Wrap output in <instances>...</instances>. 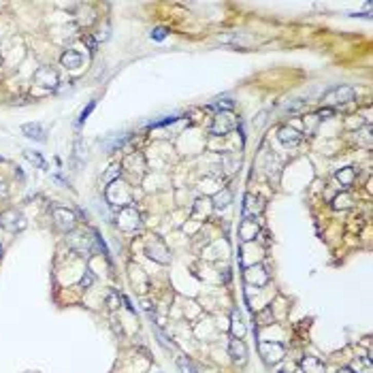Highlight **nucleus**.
<instances>
[{
  "label": "nucleus",
  "instance_id": "obj_1",
  "mask_svg": "<svg viewBox=\"0 0 373 373\" xmlns=\"http://www.w3.org/2000/svg\"><path fill=\"white\" fill-rule=\"evenodd\" d=\"M107 200H109L111 205L120 207V209L130 207V203H133V190L128 188L124 181L116 179L111 185H107Z\"/></svg>",
  "mask_w": 373,
  "mask_h": 373
},
{
  "label": "nucleus",
  "instance_id": "obj_2",
  "mask_svg": "<svg viewBox=\"0 0 373 373\" xmlns=\"http://www.w3.org/2000/svg\"><path fill=\"white\" fill-rule=\"evenodd\" d=\"M237 126H239V122L231 111H220V113H216V118H213V122L209 126V133L216 135V137H222V135H228L231 130H235Z\"/></svg>",
  "mask_w": 373,
  "mask_h": 373
},
{
  "label": "nucleus",
  "instance_id": "obj_3",
  "mask_svg": "<svg viewBox=\"0 0 373 373\" xmlns=\"http://www.w3.org/2000/svg\"><path fill=\"white\" fill-rule=\"evenodd\" d=\"M258 350H260V356L267 365H277L286 356V348L279 341H260L258 343Z\"/></svg>",
  "mask_w": 373,
  "mask_h": 373
},
{
  "label": "nucleus",
  "instance_id": "obj_4",
  "mask_svg": "<svg viewBox=\"0 0 373 373\" xmlns=\"http://www.w3.org/2000/svg\"><path fill=\"white\" fill-rule=\"evenodd\" d=\"M350 100H354V90L350 88V85H337V88H333L331 92L324 94V105L328 109L346 105V103H350Z\"/></svg>",
  "mask_w": 373,
  "mask_h": 373
},
{
  "label": "nucleus",
  "instance_id": "obj_5",
  "mask_svg": "<svg viewBox=\"0 0 373 373\" xmlns=\"http://www.w3.org/2000/svg\"><path fill=\"white\" fill-rule=\"evenodd\" d=\"M26 218L17 209H7L0 213V228H5L9 233H17V231H24L26 228Z\"/></svg>",
  "mask_w": 373,
  "mask_h": 373
},
{
  "label": "nucleus",
  "instance_id": "obj_6",
  "mask_svg": "<svg viewBox=\"0 0 373 373\" xmlns=\"http://www.w3.org/2000/svg\"><path fill=\"white\" fill-rule=\"evenodd\" d=\"M53 224H55V228H58V231L70 233L75 228V224H77V218H75V213L70 211V209L55 207L53 209Z\"/></svg>",
  "mask_w": 373,
  "mask_h": 373
},
{
  "label": "nucleus",
  "instance_id": "obj_7",
  "mask_svg": "<svg viewBox=\"0 0 373 373\" xmlns=\"http://www.w3.org/2000/svg\"><path fill=\"white\" fill-rule=\"evenodd\" d=\"M243 277H246L248 284L256 286V288H263V286L269 284V271L263 265H250L243 271Z\"/></svg>",
  "mask_w": 373,
  "mask_h": 373
},
{
  "label": "nucleus",
  "instance_id": "obj_8",
  "mask_svg": "<svg viewBox=\"0 0 373 373\" xmlns=\"http://www.w3.org/2000/svg\"><path fill=\"white\" fill-rule=\"evenodd\" d=\"M145 254H147V258H152L154 263H160V265L171 263V252L166 250V246L160 239H156L154 243H150V246L145 248Z\"/></svg>",
  "mask_w": 373,
  "mask_h": 373
},
{
  "label": "nucleus",
  "instance_id": "obj_9",
  "mask_svg": "<svg viewBox=\"0 0 373 373\" xmlns=\"http://www.w3.org/2000/svg\"><path fill=\"white\" fill-rule=\"evenodd\" d=\"M139 211L130 205V207H124L120 209V216H118V226L122 228V231H135V228L139 226Z\"/></svg>",
  "mask_w": 373,
  "mask_h": 373
},
{
  "label": "nucleus",
  "instance_id": "obj_10",
  "mask_svg": "<svg viewBox=\"0 0 373 373\" xmlns=\"http://www.w3.org/2000/svg\"><path fill=\"white\" fill-rule=\"evenodd\" d=\"M263 209H265V203H263L260 196L246 194V198H243V207H241L243 218H256V216H260Z\"/></svg>",
  "mask_w": 373,
  "mask_h": 373
},
{
  "label": "nucleus",
  "instance_id": "obj_11",
  "mask_svg": "<svg viewBox=\"0 0 373 373\" xmlns=\"http://www.w3.org/2000/svg\"><path fill=\"white\" fill-rule=\"evenodd\" d=\"M258 235H260V226H258V222L254 218H243L241 224H239V237H241V241L243 243H250Z\"/></svg>",
  "mask_w": 373,
  "mask_h": 373
},
{
  "label": "nucleus",
  "instance_id": "obj_12",
  "mask_svg": "<svg viewBox=\"0 0 373 373\" xmlns=\"http://www.w3.org/2000/svg\"><path fill=\"white\" fill-rule=\"evenodd\" d=\"M34 81L39 85H43V88H55L58 85V73L51 68V66H41L36 73H34Z\"/></svg>",
  "mask_w": 373,
  "mask_h": 373
},
{
  "label": "nucleus",
  "instance_id": "obj_13",
  "mask_svg": "<svg viewBox=\"0 0 373 373\" xmlns=\"http://www.w3.org/2000/svg\"><path fill=\"white\" fill-rule=\"evenodd\" d=\"M277 139H279L282 145H286V147H296L299 143L303 141V135H301L296 128H292V126H282L279 133H277Z\"/></svg>",
  "mask_w": 373,
  "mask_h": 373
},
{
  "label": "nucleus",
  "instance_id": "obj_14",
  "mask_svg": "<svg viewBox=\"0 0 373 373\" xmlns=\"http://www.w3.org/2000/svg\"><path fill=\"white\" fill-rule=\"evenodd\" d=\"M228 354H231L233 363H237V365L248 363V346L243 343V339H233L231 346H228Z\"/></svg>",
  "mask_w": 373,
  "mask_h": 373
},
{
  "label": "nucleus",
  "instance_id": "obj_15",
  "mask_svg": "<svg viewBox=\"0 0 373 373\" xmlns=\"http://www.w3.org/2000/svg\"><path fill=\"white\" fill-rule=\"evenodd\" d=\"M299 369L303 373H324V363L315 356H305L303 361H301Z\"/></svg>",
  "mask_w": 373,
  "mask_h": 373
},
{
  "label": "nucleus",
  "instance_id": "obj_16",
  "mask_svg": "<svg viewBox=\"0 0 373 373\" xmlns=\"http://www.w3.org/2000/svg\"><path fill=\"white\" fill-rule=\"evenodd\" d=\"M60 62H62V66L68 68V70H77V68L83 64V58H81V53H77V51H73V49H68V51L62 53Z\"/></svg>",
  "mask_w": 373,
  "mask_h": 373
},
{
  "label": "nucleus",
  "instance_id": "obj_17",
  "mask_svg": "<svg viewBox=\"0 0 373 373\" xmlns=\"http://www.w3.org/2000/svg\"><path fill=\"white\" fill-rule=\"evenodd\" d=\"M231 331H233L235 339H243V335H246V324H243L239 309H233V313H231Z\"/></svg>",
  "mask_w": 373,
  "mask_h": 373
},
{
  "label": "nucleus",
  "instance_id": "obj_18",
  "mask_svg": "<svg viewBox=\"0 0 373 373\" xmlns=\"http://www.w3.org/2000/svg\"><path fill=\"white\" fill-rule=\"evenodd\" d=\"M231 203H233V192L228 190V188H224L222 192H218L216 196L211 198V207H213V209H218V211H220V209H226Z\"/></svg>",
  "mask_w": 373,
  "mask_h": 373
},
{
  "label": "nucleus",
  "instance_id": "obj_19",
  "mask_svg": "<svg viewBox=\"0 0 373 373\" xmlns=\"http://www.w3.org/2000/svg\"><path fill=\"white\" fill-rule=\"evenodd\" d=\"M22 133H24L28 139H32V141H39V143L45 141V130H43L41 124H24V126H22Z\"/></svg>",
  "mask_w": 373,
  "mask_h": 373
},
{
  "label": "nucleus",
  "instance_id": "obj_20",
  "mask_svg": "<svg viewBox=\"0 0 373 373\" xmlns=\"http://www.w3.org/2000/svg\"><path fill=\"white\" fill-rule=\"evenodd\" d=\"M337 181L343 185V188H348V185H352L354 183V179H356V171L352 169V166H346V169H341V171H337Z\"/></svg>",
  "mask_w": 373,
  "mask_h": 373
},
{
  "label": "nucleus",
  "instance_id": "obj_21",
  "mask_svg": "<svg viewBox=\"0 0 373 373\" xmlns=\"http://www.w3.org/2000/svg\"><path fill=\"white\" fill-rule=\"evenodd\" d=\"M354 205V198L348 192H341L333 198V209H350Z\"/></svg>",
  "mask_w": 373,
  "mask_h": 373
},
{
  "label": "nucleus",
  "instance_id": "obj_22",
  "mask_svg": "<svg viewBox=\"0 0 373 373\" xmlns=\"http://www.w3.org/2000/svg\"><path fill=\"white\" fill-rule=\"evenodd\" d=\"M235 107V100L231 96H224V98H218L216 103H211V109H216L218 113L220 111H231Z\"/></svg>",
  "mask_w": 373,
  "mask_h": 373
},
{
  "label": "nucleus",
  "instance_id": "obj_23",
  "mask_svg": "<svg viewBox=\"0 0 373 373\" xmlns=\"http://www.w3.org/2000/svg\"><path fill=\"white\" fill-rule=\"evenodd\" d=\"M24 156H26V160H28V162L36 164L39 169H47V162L43 160V156H41V154H36V152H30V150H26V152H24Z\"/></svg>",
  "mask_w": 373,
  "mask_h": 373
},
{
  "label": "nucleus",
  "instance_id": "obj_24",
  "mask_svg": "<svg viewBox=\"0 0 373 373\" xmlns=\"http://www.w3.org/2000/svg\"><path fill=\"white\" fill-rule=\"evenodd\" d=\"M305 105H307L305 100H299V98H296V100H290V103H286V105L282 107V111H284V113H288V111H290V113H296V111H301V109H305Z\"/></svg>",
  "mask_w": 373,
  "mask_h": 373
},
{
  "label": "nucleus",
  "instance_id": "obj_25",
  "mask_svg": "<svg viewBox=\"0 0 373 373\" xmlns=\"http://www.w3.org/2000/svg\"><path fill=\"white\" fill-rule=\"evenodd\" d=\"M354 367L356 369H363V371H358V373H373V365H371V358L369 356L358 358V361L354 363Z\"/></svg>",
  "mask_w": 373,
  "mask_h": 373
},
{
  "label": "nucleus",
  "instance_id": "obj_26",
  "mask_svg": "<svg viewBox=\"0 0 373 373\" xmlns=\"http://www.w3.org/2000/svg\"><path fill=\"white\" fill-rule=\"evenodd\" d=\"M177 369H179L181 373H196V369L192 367V363H190L185 356H179V358H177Z\"/></svg>",
  "mask_w": 373,
  "mask_h": 373
},
{
  "label": "nucleus",
  "instance_id": "obj_27",
  "mask_svg": "<svg viewBox=\"0 0 373 373\" xmlns=\"http://www.w3.org/2000/svg\"><path fill=\"white\" fill-rule=\"evenodd\" d=\"M111 179H113V181H116V179H120V166H118V164H113V166L107 171V175L103 177V183L107 185Z\"/></svg>",
  "mask_w": 373,
  "mask_h": 373
},
{
  "label": "nucleus",
  "instance_id": "obj_28",
  "mask_svg": "<svg viewBox=\"0 0 373 373\" xmlns=\"http://www.w3.org/2000/svg\"><path fill=\"white\" fill-rule=\"evenodd\" d=\"M92 284H94V273H92V269H88V271L83 273V277H81L79 286H81V288H90Z\"/></svg>",
  "mask_w": 373,
  "mask_h": 373
},
{
  "label": "nucleus",
  "instance_id": "obj_29",
  "mask_svg": "<svg viewBox=\"0 0 373 373\" xmlns=\"http://www.w3.org/2000/svg\"><path fill=\"white\" fill-rule=\"evenodd\" d=\"M166 34H169L166 28L158 26V28H154V30H152V34H150V36H152L154 41H164V39H166Z\"/></svg>",
  "mask_w": 373,
  "mask_h": 373
},
{
  "label": "nucleus",
  "instance_id": "obj_30",
  "mask_svg": "<svg viewBox=\"0 0 373 373\" xmlns=\"http://www.w3.org/2000/svg\"><path fill=\"white\" fill-rule=\"evenodd\" d=\"M331 116H333V109H328V107L326 109H320L318 113H315V118H318V120H326V118H331Z\"/></svg>",
  "mask_w": 373,
  "mask_h": 373
},
{
  "label": "nucleus",
  "instance_id": "obj_31",
  "mask_svg": "<svg viewBox=\"0 0 373 373\" xmlns=\"http://www.w3.org/2000/svg\"><path fill=\"white\" fill-rule=\"evenodd\" d=\"M260 320H263V324H271V322H273V320H271V307H267V309L263 311Z\"/></svg>",
  "mask_w": 373,
  "mask_h": 373
},
{
  "label": "nucleus",
  "instance_id": "obj_32",
  "mask_svg": "<svg viewBox=\"0 0 373 373\" xmlns=\"http://www.w3.org/2000/svg\"><path fill=\"white\" fill-rule=\"evenodd\" d=\"M118 305H120V296H116V294L111 292V294H109V307H111V309H116Z\"/></svg>",
  "mask_w": 373,
  "mask_h": 373
},
{
  "label": "nucleus",
  "instance_id": "obj_33",
  "mask_svg": "<svg viewBox=\"0 0 373 373\" xmlns=\"http://www.w3.org/2000/svg\"><path fill=\"white\" fill-rule=\"evenodd\" d=\"M92 109H94V100H92V103H90V105H88V109H83V111H81V118H79V122H83V120H85V118H88V116H90V111H92Z\"/></svg>",
  "mask_w": 373,
  "mask_h": 373
},
{
  "label": "nucleus",
  "instance_id": "obj_34",
  "mask_svg": "<svg viewBox=\"0 0 373 373\" xmlns=\"http://www.w3.org/2000/svg\"><path fill=\"white\" fill-rule=\"evenodd\" d=\"M7 194H9L7 183H5V181H0V198H7Z\"/></svg>",
  "mask_w": 373,
  "mask_h": 373
},
{
  "label": "nucleus",
  "instance_id": "obj_35",
  "mask_svg": "<svg viewBox=\"0 0 373 373\" xmlns=\"http://www.w3.org/2000/svg\"><path fill=\"white\" fill-rule=\"evenodd\" d=\"M265 118H267V111H263V113H258V120H254V126H263Z\"/></svg>",
  "mask_w": 373,
  "mask_h": 373
},
{
  "label": "nucleus",
  "instance_id": "obj_36",
  "mask_svg": "<svg viewBox=\"0 0 373 373\" xmlns=\"http://www.w3.org/2000/svg\"><path fill=\"white\" fill-rule=\"evenodd\" d=\"M337 373H356L354 369H350V367H343V369H339Z\"/></svg>",
  "mask_w": 373,
  "mask_h": 373
},
{
  "label": "nucleus",
  "instance_id": "obj_37",
  "mask_svg": "<svg viewBox=\"0 0 373 373\" xmlns=\"http://www.w3.org/2000/svg\"><path fill=\"white\" fill-rule=\"evenodd\" d=\"M0 254H3V248H0Z\"/></svg>",
  "mask_w": 373,
  "mask_h": 373
},
{
  "label": "nucleus",
  "instance_id": "obj_38",
  "mask_svg": "<svg viewBox=\"0 0 373 373\" xmlns=\"http://www.w3.org/2000/svg\"><path fill=\"white\" fill-rule=\"evenodd\" d=\"M279 373H286V371H279Z\"/></svg>",
  "mask_w": 373,
  "mask_h": 373
},
{
  "label": "nucleus",
  "instance_id": "obj_39",
  "mask_svg": "<svg viewBox=\"0 0 373 373\" xmlns=\"http://www.w3.org/2000/svg\"><path fill=\"white\" fill-rule=\"evenodd\" d=\"M0 160H3V156H0Z\"/></svg>",
  "mask_w": 373,
  "mask_h": 373
}]
</instances>
